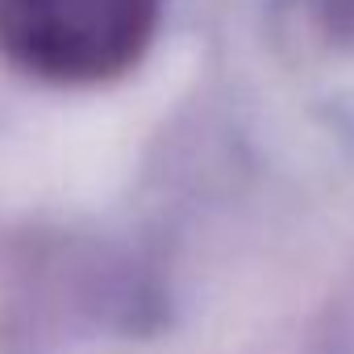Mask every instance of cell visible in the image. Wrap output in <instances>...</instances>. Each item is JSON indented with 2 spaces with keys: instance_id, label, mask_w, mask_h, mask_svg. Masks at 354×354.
Returning <instances> with one entry per match:
<instances>
[{
  "instance_id": "6da1fadb",
  "label": "cell",
  "mask_w": 354,
  "mask_h": 354,
  "mask_svg": "<svg viewBox=\"0 0 354 354\" xmlns=\"http://www.w3.org/2000/svg\"><path fill=\"white\" fill-rule=\"evenodd\" d=\"M162 0H0V55L50 84H104L150 46Z\"/></svg>"
}]
</instances>
